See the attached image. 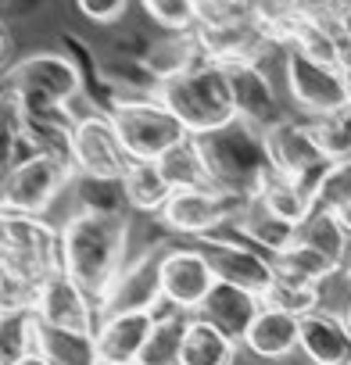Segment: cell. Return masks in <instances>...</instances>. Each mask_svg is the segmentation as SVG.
Wrapping results in <instances>:
<instances>
[{
	"mask_svg": "<svg viewBox=\"0 0 351 365\" xmlns=\"http://www.w3.org/2000/svg\"><path fill=\"white\" fill-rule=\"evenodd\" d=\"M129 219L122 212H76L61 226V269L93 304L108 294L126 265Z\"/></svg>",
	"mask_w": 351,
	"mask_h": 365,
	"instance_id": "6da1fadb",
	"label": "cell"
},
{
	"mask_svg": "<svg viewBox=\"0 0 351 365\" xmlns=\"http://www.w3.org/2000/svg\"><path fill=\"white\" fill-rule=\"evenodd\" d=\"M198 147L205 154L212 187L233 201H251L265 190L273 179V161L265 150V133L255 129L244 118H233L223 129H212L198 136Z\"/></svg>",
	"mask_w": 351,
	"mask_h": 365,
	"instance_id": "7a4b0ae2",
	"label": "cell"
},
{
	"mask_svg": "<svg viewBox=\"0 0 351 365\" xmlns=\"http://www.w3.org/2000/svg\"><path fill=\"white\" fill-rule=\"evenodd\" d=\"M0 86H4V97H8L11 111H22V115H72V104L83 93V72L68 54L36 51V54L19 58L4 72Z\"/></svg>",
	"mask_w": 351,
	"mask_h": 365,
	"instance_id": "3957f363",
	"label": "cell"
},
{
	"mask_svg": "<svg viewBox=\"0 0 351 365\" xmlns=\"http://www.w3.org/2000/svg\"><path fill=\"white\" fill-rule=\"evenodd\" d=\"M158 101L187 125L190 136H205L237 118L230 76L219 61H205L176 79H165L158 86Z\"/></svg>",
	"mask_w": 351,
	"mask_h": 365,
	"instance_id": "277c9868",
	"label": "cell"
},
{
	"mask_svg": "<svg viewBox=\"0 0 351 365\" xmlns=\"http://www.w3.org/2000/svg\"><path fill=\"white\" fill-rule=\"evenodd\" d=\"M111 125L133 161H158L165 150H172L180 140H187V125L176 118L158 97H129L111 93L108 97Z\"/></svg>",
	"mask_w": 351,
	"mask_h": 365,
	"instance_id": "5b68a950",
	"label": "cell"
},
{
	"mask_svg": "<svg viewBox=\"0 0 351 365\" xmlns=\"http://www.w3.org/2000/svg\"><path fill=\"white\" fill-rule=\"evenodd\" d=\"M76 175H79L76 165L58 154H26L0 179V212L4 215H44Z\"/></svg>",
	"mask_w": 351,
	"mask_h": 365,
	"instance_id": "8992f818",
	"label": "cell"
},
{
	"mask_svg": "<svg viewBox=\"0 0 351 365\" xmlns=\"http://www.w3.org/2000/svg\"><path fill=\"white\" fill-rule=\"evenodd\" d=\"M4 265L29 287H44L54 272H61V230H51L40 215H8L4 219Z\"/></svg>",
	"mask_w": 351,
	"mask_h": 365,
	"instance_id": "52a82bcc",
	"label": "cell"
},
{
	"mask_svg": "<svg viewBox=\"0 0 351 365\" xmlns=\"http://www.w3.org/2000/svg\"><path fill=\"white\" fill-rule=\"evenodd\" d=\"M72 161L79 175H93V179H108V182H122L126 168H129V154L111 125V115L104 111H90V115H76L72 125Z\"/></svg>",
	"mask_w": 351,
	"mask_h": 365,
	"instance_id": "ba28073f",
	"label": "cell"
},
{
	"mask_svg": "<svg viewBox=\"0 0 351 365\" xmlns=\"http://www.w3.org/2000/svg\"><path fill=\"white\" fill-rule=\"evenodd\" d=\"M283 72H287V93L305 118L330 115V111H337L340 104L351 101L344 72L333 68V65L312 61L297 51H283Z\"/></svg>",
	"mask_w": 351,
	"mask_h": 365,
	"instance_id": "9c48e42d",
	"label": "cell"
},
{
	"mask_svg": "<svg viewBox=\"0 0 351 365\" xmlns=\"http://www.w3.org/2000/svg\"><path fill=\"white\" fill-rule=\"evenodd\" d=\"M168 247H147L133 262L122 265L115 283L97 304V319L104 315H122V312H158L165 308L161 294V258Z\"/></svg>",
	"mask_w": 351,
	"mask_h": 365,
	"instance_id": "30bf717a",
	"label": "cell"
},
{
	"mask_svg": "<svg viewBox=\"0 0 351 365\" xmlns=\"http://www.w3.org/2000/svg\"><path fill=\"white\" fill-rule=\"evenodd\" d=\"M265 150L273 161V172L294 182H305V187L315 190V179L322 175V168L330 165L326 154L319 150L308 118H294L287 115L283 122L265 129Z\"/></svg>",
	"mask_w": 351,
	"mask_h": 365,
	"instance_id": "8fae6325",
	"label": "cell"
},
{
	"mask_svg": "<svg viewBox=\"0 0 351 365\" xmlns=\"http://www.w3.org/2000/svg\"><path fill=\"white\" fill-rule=\"evenodd\" d=\"M215 269L208 265L201 247H168L161 258V294L165 304L198 315L205 297L215 287Z\"/></svg>",
	"mask_w": 351,
	"mask_h": 365,
	"instance_id": "7c38bea8",
	"label": "cell"
},
{
	"mask_svg": "<svg viewBox=\"0 0 351 365\" xmlns=\"http://www.w3.org/2000/svg\"><path fill=\"white\" fill-rule=\"evenodd\" d=\"M198 247L205 251L208 265L215 269V279L219 283H233L240 290H251L258 297L269 294L273 279H276V269H273V258L240 244V240H226V237H201Z\"/></svg>",
	"mask_w": 351,
	"mask_h": 365,
	"instance_id": "4fadbf2b",
	"label": "cell"
},
{
	"mask_svg": "<svg viewBox=\"0 0 351 365\" xmlns=\"http://www.w3.org/2000/svg\"><path fill=\"white\" fill-rule=\"evenodd\" d=\"M240 208V201L219 194V190H172V197L165 201L161 226L183 237H212L219 226H230L233 212Z\"/></svg>",
	"mask_w": 351,
	"mask_h": 365,
	"instance_id": "5bb4252c",
	"label": "cell"
},
{
	"mask_svg": "<svg viewBox=\"0 0 351 365\" xmlns=\"http://www.w3.org/2000/svg\"><path fill=\"white\" fill-rule=\"evenodd\" d=\"M226 76H230V90H233V108H237V118L251 122L255 129H269L276 122L287 118L280 97H276V86L269 79V72L258 65V61H233V65H223Z\"/></svg>",
	"mask_w": 351,
	"mask_h": 365,
	"instance_id": "9a60e30c",
	"label": "cell"
},
{
	"mask_svg": "<svg viewBox=\"0 0 351 365\" xmlns=\"http://www.w3.org/2000/svg\"><path fill=\"white\" fill-rule=\"evenodd\" d=\"M40 322L51 326H65V329H83V333H97V304L86 297V290L61 272H54L40 290H36V304H33Z\"/></svg>",
	"mask_w": 351,
	"mask_h": 365,
	"instance_id": "2e32d148",
	"label": "cell"
},
{
	"mask_svg": "<svg viewBox=\"0 0 351 365\" xmlns=\"http://www.w3.org/2000/svg\"><path fill=\"white\" fill-rule=\"evenodd\" d=\"M158 312H122L97 319V354L101 365H136Z\"/></svg>",
	"mask_w": 351,
	"mask_h": 365,
	"instance_id": "e0dca14e",
	"label": "cell"
},
{
	"mask_svg": "<svg viewBox=\"0 0 351 365\" xmlns=\"http://www.w3.org/2000/svg\"><path fill=\"white\" fill-rule=\"evenodd\" d=\"M262 308H265V304H262L258 294L240 290V287H233V283H215L212 294L205 297V304L198 308V319L212 322L219 333H226L230 340L244 344V336H248V329H251V322L258 319Z\"/></svg>",
	"mask_w": 351,
	"mask_h": 365,
	"instance_id": "ac0fdd59",
	"label": "cell"
},
{
	"mask_svg": "<svg viewBox=\"0 0 351 365\" xmlns=\"http://www.w3.org/2000/svg\"><path fill=\"white\" fill-rule=\"evenodd\" d=\"M301 351L312 365H351V329L344 315L315 308L301 319Z\"/></svg>",
	"mask_w": 351,
	"mask_h": 365,
	"instance_id": "d6986e66",
	"label": "cell"
},
{
	"mask_svg": "<svg viewBox=\"0 0 351 365\" xmlns=\"http://www.w3.org/2000/svg\"><path fill=\"white\" fill-rule=\"evenodd\" d=\"M230 226H233V233H237V237L251 240V244H255V247H262L269 258H273V255H280L283 247H290V244L297 240V226L283 222V219H280V215L262 201V197L240 201V208L233 212Z\"/></svg>",
	"mask_w": 351,
	"mask_h": 365,
	"instance_id": "ffe728a7",
	"label": "cell"
},
{
	"mask_svg": "<svg viewBox=\"0 0 351 365\" xmlns=\"http://www.w3.org/2000/svg\"><path fill=\"white\" fill-rule=\"evenodd\" d=\"M205 61H212V58L205 54L198 29H190V33H168L158 43H151L147 54H143V65L151 68V76L158 79V86L165 79H176V76H183V72L205 65Z\"/></svg>",
	"mask_w": 351,
	"mask_h": 365,
	"instance_id": "44dd1931",
	"label": "cell"
},
{
	"mask_svg": "<svg viewBox=\"0 0 351 365\" xmlns=\"http://www.w3.org/2000/svg\"><path fill=\"white\" fill-rule=\"evenodd\" d=\"M244 347L258 358H287L301 351V319L276 308H262L244 336Z\"/></svg>",
	"mask_w": 351,
	"mask_h": 365,
	"instance_id": "7402d4cb",
	"label": "cell"
},
{
	"mask_svg": "<svg viewBox=\"0 0 351 365\" xmlns=\"http://www.w3.org/2000/svg\"><path fill=\"white\" fill-rule=\"evenodd\" d=\"M190 312H180V308H158V319H154V329L136 358V365H183V336H187V326H190Z\"/></svg>",
	"mask_w": 351,
	"mask_h": 365,
	"instance_id": "603a6c76",
	"label": "cell"
},
{
	"mask_svg": "<svg viewBox=\"0 0 351 365\" xmlns=\"http://www.w3.org/2000/svg\"><path fill=\"white\" fill-rule=\"evenodd\" d=\"M36 351L51 365H101L97 336L83 329H65L36 319Z\"/></svg>",
	"mask_w": 351,
	"mask_h": 365,
	"instance_id": "cb8c5ba5",
	"label": "cell"
},
{
	"mask_svg": "<svg viewBox=\"0 0 351 365\" xmlns=\"http://www.w3.org/2000/svg\"><path fill=\"white\" fill-rule=\"evenodd\" d=\"M158 168L168 179L172 190H215L212 175H208V165H205V154L198 147V136H187L172 150H165L158 158Z\"/></svg>",
	"mask_w": 351,
	"mask_h": 365,
	"instance_id": "d4e9b609",
	"label": "cell"
},
{
	"mask_svg": "<svg viewBox=\"0 0 351 365\" xmlns=\"http://www.w3.org/2000/svg\"><path fill=\"white\" fill-rule=\"evenodd\" d=\"M122 194H126V205L136 212H161L165 201L172 197V187L161 175L158 161H129L122 175Z\"/></svg>",
	"mask_w": 351,
	"mask_h": 365,
	"instance_id": "484cf974",
	"label": "cell"
},
{
	"mask_svg": "<svg viewBox=\"0 0 351 365\" xmlns=\"http://www.w3.org/2000/svg\"><path fill=\"white\" fill-rule=\"evenodd\" d=\"M233 358H237V340H230L212 322L194 315L183 336V365H233Z\"/></svg>",
	"mask_w": 351,
	"mask_h": 365,
	"instance_id": "4316f807",
	"label": "cell"
},
{
	"mask_svg": "<svg viewBox=\"0 0 351 365\" xmlns=\"http://www.w3.org/2000/svg\"><path fill=\"white\" fill-rule=\"evenodd\" d=\"M273 269H276V276H283V279H297V283H315V287H322V279H330L340 265H333L326 255H319L315 247H308V244H290V247H283L280 255H273Z\"/></svg>",
	"mask_w": 351,
	"mask_h": 365,
	"instance_id": "83f0119b",
	"label": "cell"
},
{
	"mask_svg": "<svg viewBox=\"0 0 351 365\" xmlns=\"http://www.w3.org/2000/svg\"><path fill=\"white\" fill-rule=\"evenodd\" d=\"M283 222L290 226H301L312 212H315V201H312V187H305V182H294V179H283L273 172V179L265 182V190L258 194Z\"/></svg>",
	"mask_w": 351,
	"mask_h": 365,
	"instance_id": "f1b7e54d",
	"label": "cell"
},
{
	"mask_svg": "<svg viewBox=\"0 0 351 365\" xmlns=\"http://www.w3.org/2000/svg\"><path fill=\"white\" fill-rule=\"evenodd\" d=\"M347 233L340 226V219L333 212H312L301 226H297V244H308L315 247L319 255H326L333 265H344L347 258Z\"/></svg>",
	"mask_w": 351,
	"mask_h": 365,
	"instance_id": "f546056e",
	"label": "cell"
},
{
	"mask_svg": "<svg viewBox=\"0 0 351 365\" xmlns=\"http://www.w3.org/2000/svg\"><path fill=\"white\" fill-rule=\"evenodd\" d=\"M36 351V312H8L0 315V365H19Z\"/></svg>",
	"mask_w": 351,
	"mask_h": 365,
	"instance_id": "4dcf8cb0",
	"label": "cell"
},
{
	"mask_svg": "<svg viewBox=\"0 0 351 365\" xmlns=\"http://www.w3.org/2000/svg\"><path fill=\"white\" fill-rule=\"evenodd\" d=\"M308 125H312V136H315L319 150L326 154V161L351 158V101L340 104V108L330 111V115L308 118Z\"/></svg>",
	"mask_w": 351,
	"mask_h": 365,
	"instance_id": "1f68e13d",
	"label": "cell"
},
{
	"mask_svg": "<svg viewBox=\"0 0 351 365\" xmlns=\"http://www.w3.org/2000/svg\"><path fill=\"white\" fill-rule=\"evenodd\" d=\"M319 301H322V290L315 283H297V279H283V276H276L269 294L262 297L265 308H276V312H287V315H297V319L315 312Z\"/></svg>",
	"mask_w": 351,
	"mask_h": 365,
	"instance_id": "d6a6232c",
	"label": "cell"
},
{
	"mask_svg": "<svg viewBox=\"0 0 351 365\" xmlns=\"http://www.w3.org/2000/svg\"><path fill=\"white\" fill-rule=\"evenodd\" d=\"M312 201H315V212H340L351 205V158L330 161L322 168V175L315 179Z\"/></svg>",
	"mask_w": 351,
	"mask_h": 365,
	"instance_id": "836d02e7",
	"label": "cell"
},
{
	"mask_svg": "<svg viewBox=\"0 0 351 365\" xmlns=\"http://www.w3.org/2000/svg\"><path fill=\"white\" fill-rule=\"evenodd\" d=\"M76 197H79V212H122L126 194L122 182H108V179H93V175H76Z\"/></svg>",
	"mask_w": 351,
	"mask_h": 365,
	"instance_id": "e575fe53",
	"label": "cell"
},
{
	"mask_svg": "<svg viewBox=\"0 0 351 365\" xmlns=\"http://www.w3.org/2000/svg\"><path fill=\"white\" fill-rule=\"evenodd\" d=\"M143 11L168 33L198 29V0H140Z\"/></svg>",
	"mask_w": 351,
	"mask_h": 365,
	"instance_id": "d590c367",
	"label": "cell"
},
{
	"mask_svg": "<svg viewBox=\"0 0 351 365\" xmlns=\"http://www.w3.org/2000/svg\"><path fill=\"white\" fill-rule=\"evenodd\" d=\"M36 304V287L22 283L19 276H11L4 265H0V315L8 312H22Z\"/></svg>",
	"mask_w": 351,
	"mask_h": 365,
	"instance_id": "8d00e7d4",
	"label": "cell"
},
{
	"mask_svg": "<svg viewBox=\"0 0 351 365\" xmlns=\"http://www.w3.org/2000/svg\"><path fill=\"white\" fill-rule=\"evenodd\" d=\"M19 158H26V150H22L19 125H15V118H11V111H8L4 122H0V179H4V175L15 168Z\"/></svg>",
	"mask_w": 351,
	"mask_h": 365,
	"instance_id": "74e56055",
	"label": "cell"
},
{
	"mask_svg": "<svg viewBox=\"0 0 351 365\" xmlns=\"http://www.w3.org/2000/svg\"><path fill=\"white\" fill-rule=\"evenodd\" d=\"M76 8H79L90 22L108 26V22H115V19H122V15H126L129 0H76Z\"/></svg>",
	"mask_w": 351,
	"mask_h": 365,
	"instance_id": "f35d334b",
	"label": "cell"
},
{
	"mask_svg": "<svg viewBox=\"0 0 351 365\" xmlns=\"http://www.w3.org/2000/svg\"><path fill=\"white\" fill-rule=\"evenodd\" d=\"M337 22H340V29H344V36H347V43H351V4H344V8L337 11Z\"/></svg>",
	"mask_w": 351,
	"mask_h": 365,
	"instance_id": "ab89813d",
	"label": "cell"
},
{
	"mask_svg": "<svg viewBox=\"0 0 351 365\" xmlns=\"http://www.w3.org/2000/svg\"><path fill=\"white\" fill-rule=\"evenodd\" d=\"M340 72H344V83H347V97H351V47H347L344 58H340Z\"/></svg>",
	"mask_w": 351,
	"mask_h": 365,
	"instance_id": "60d3db41",
	"label": "cell"
},
{
	"mask_svg": "<svg viewBox=\"0 0 351 365\" xmlns=\"http://www.w3.org/2000/svg\"><path fill=\"white\" fill-rule=\"evenodd\" d=\"M333 215L340 219V226H344V233L351 237V205H347V208H340V212H333Z\"/></svg>",
	"mask_w": 351,
	"mask_h": 365,
	"instance_id": "b9f144b4",
	"label": "cell"
},
{
	"mask_svg": "<svg viewBox=\"0 0 351 365\" xmlns=\"http://www.w3.org/2000/svg\"><path fill=\"white\" fill-rule=\"evenodd\" d=\"M19 365H51V361H47V358H44L40 351H33V354H29V358H22Z\"/></svg>",
	"mask_w": 351,
	"mask_h": 365,
	"instance_id": "7bdbcfd3",
	"label": "cell"
},
{
	"mask_svg": "<svg viewBox=\"0 0 351 365\" xmlns=\"http://www.w3.org/2000/svg\"><path fill=\"white\" fill-rule=\"evenodd\" d=\"M8 36H4V29H0V68H4V61H8Z\"/></svg>",
	"mask_w": 351,
	"mask_h": 365,
	"instance_id": "ee69618b",
	"label": "cell"
},
{
	"mask_svg": "<svg viewBox=\"0 0 351 365\" xmlns=\"http://www.w3.org/2000/svg\"><path fill=\"white\" fill-rule=\"evenodd\" d=\"M8 219V215H4ZM4 251H8V237H4V226H0V262H4Z\"/></svg>",
	"mask_w": 351,
	"mask_h": 365,
	"instance_id": "f6af8a7d",
	"label": "cell"
},
{
	"mask_svg": "<svg viewBox=\"0 0 351 365\" xmlns=\"http://www.w3.org/2000/svg\"><path fill=\"white\" fill-rule=\"evenodd\" d=\"M4 115H8V97H4V86H0V122H4Z\"/></svg>",
	"mask_w": 351,
	"mask_h": 365,
	"instance_id": "bcb514c9",
	"label": "cell"
},
{
	"mask_svg": "<svg viewBox=\"0 0 351 365\" xmlns=\"http://www.w3.org/2000/svg\"><path fill=\"white\" fill-rule=\"evenodd\" d=\"M344 322H347V329H351V301H347V308H344Z\"/></svg>",
	"mask_w": 351,
	"mask_h": 365,
	"instance_id": "7dc6e473",
	"label": "cell"
},
{
	"mask_svg": "<svg viewBox=\"0 0 351 365\" xmlns=\"http://www.w3.org/2000/svg\"><path fill=\"white\" fill-rule=\"evenodd\" d=\"M344 276H347V283H351V265H347V269H344Z\"/></svg>",
	"mask_w": 351,
	"mask_h": 365,
	"instance_id": "c3c4849f",
	"label": "cell"
},
{
	"mask_svg": "<svg viewBox=\"0 0 351 365\" xmlns=\"http://www.w3.org/2000/svg\"><path fill=\"white\" fill-rule=\"evenodd\" d=\"M0 226H4V212H0Z\"/></svg>",
	"mask_w": 351,
	"mask_h": 365,
	"instance_id": "681fc988",
	"label": "cell"
}]
</instances>
